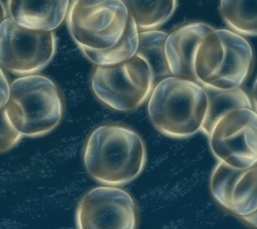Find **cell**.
<instances>
[{"mask_svg":"<svg viewBox=\"0 0 257 229\" xmlns=\"http://www.w3.org/2000/svg\"><path fill=\"white\" fill-rule=\"evenodd\" d=\"M83 162L88 174L100 184L124 186L144 170L146 146L134 130L119 124H103L88 136Z\"/></svg>","mask_w":257,"mask_h":229,"instance_id":"1","label":"cell"},{"mask_svg":"<svg viewBox=\"0 0 257 229\" xmlns=\"http://www.w3.org/2000/svg\"><path fill=\"white\" fill-rule=\"evenodd\" d=\"M208 99L197 82L170 76L155 85L149 98L148 114L156 129L164 135L184 138L202 128Z\"/></svg>","mask_w":257,"mask_h":229,"instance_id":"2","label":"cell"},{"mask_svg":"<svg viewBox=\"0 0 257 229\" xmlns=\"http://www.w3.org/2000/svg\"><path fill=\"white\" fill-rule=\"evenodd\" d=\"M253 51L243 36L214 29L205 36L194 61L196 81L203 87L229 90L240 87L250 74Z\"/></svg>","mask_w":257,"mask_h":229,"instance_id":"3","label":"cell"},{"mask_svg":"<svg viewBox=\"0 0 257 229\" xmlns=\"http://www.w3.org/2000/svg\"><path fill=\"white\" fill-rule=\"evenodd\" d=\"M5 109L14 127L23 136L46 135L59 124L63 104L56 84L46 76H21L10 84Z\"/></svg>","mask_w":257,"mask_h":229,"instance_id":"4","label":"cell"},{"mask_svg":"<svg viewBox=\"0 0 257 229\" xmlns=\"http://www.w3.org/2000/svg\"><path fill=\"white\" fill-rule=\"evenodd\" d=\"M128 19L121 0H73L66 17L70 35L80 50H102L116 45Z\"/></svg>","mask_w":257,"mask_h":229,"instance_id":"5","label":"cell"},{"mask_svg":"<svg viewBox=\"0 0 257 229\" xmlns=\"http://www.w3.org/2000/svg\"><path fill=\"white\" fill-rule=\"evenodd\" d=\"M98 101L112 110L132 111L150 98L156 82L148 64L135 55L111 65H96L90 80Z\"/></svg>","mask_w":257,"mask_h":229,"instance_id":"6","label":"cell"},{"mask_svg":"<svg viewBox=\"0 0 257 229\" xmlns=\"http://www.w3.org/2000/svg\"><path fill=\"white\" fill-rule=\"evenodd\" d=\"M56 38L53 31L28 29L10 17L0 26V64L15 75H34L53 59Z\"/></svg>","mask_w":257,"mask_h":229,"instance_id":"7","label":"cell"},{"mask_svg":"<svg viewBox=\"0 0 257 229\" xmlns=\"http://www.w3.org/2000/svg\"><path fill=\"white\" fill-rule=\"evenodd\" d=\"M220 162L237 168L256 165L257 116L254 109L237 108L221 116L208 136Z\"/></svg>","mask_w":257,"mask_h":229,"instance_id":"8","label":"cell"},{"mask_svg":"<svg viewBox=\"0 0 257 229\" xmlns=\"http://www.w3.org/2000/svg\"><path fill=\"white\" fill-rule=\"evenodd\" d=\"M76 224L80 229L136 228V203L128 192L116 186L94 188L80 200Z\"/></svg>","mask_w":257,"mask_h":229,"instance_id":"9","label":"cell"},{"mask_svg":"<svg viewBox=\"0 0 257 229\" xmlns=\"http://www.w3.org/2000/svg\"><path fill=\"white\" fill-rule=\"evenodd\" d=\"M256 165L237 168L219 161L210 178V190L215 200L236 216L256 210Z\"/></svg>","mask_w":257,"mask_h":229,"instance_id":"10","label":"cell"},{"mask_svg":"<svg viewBox=\"0 0 257 229\" xmlns=\"http://www.w3.org/2000/svg\"><path fill=\"white\" fill-rule=\"evenodd\" d=\"M214 29L206 23L196 22L183 25L168 35L165 54L172 76L196 82L195 55L205 36Z\"/></svg>","mask_w":257,"mask_h":229,"instance_id":"11","label":"cell"},{"mask_svg":"<svg viewBox=\"0 0 257 229\" xmlns=\"http://www.w3.org/2000/svg\"><path fill=\"white\" fill-rule=\"evenodd\" d=\"M69 0H8L10 17L28 29L53 31L66 19Z\"/></svg>","mask_w":257,"mask_h":229,"instance_id":"12","label":"cell"},{"mask_svg":"<svg viewBox=\"0 0 257 229\" xmlns=\"http://www.w3.org/2000/svg\"><path fill=\"white\" fill-rule=\"evenodd\" d=\"M204 88L208 99V107L200 131L207 136L217 120L226 112L237 108L253 109L252 100L240 87L229 90Z\"/></svg>","mask_w":257,"mask_h":229,"instance_id":"13","label":"cell"},{"mask_svg":"<svg viewBox=\"0 0 257 229\" xmlns=\"http://www.w3.org/2000/svg\"><path fill=\"white\" fill-rule=\"evenodd\" d=\"M139 31L157 29L174 15L178 0H121Z\"/></svg>","mask_w":257,"mask_h":229,"instance_id":"14","label":"cell"},{"mask_svg":"<svg viewBox=\"0 0 257 229\" xmlns=\"http://www.w3.org/2000/svg\"><path fill=\"white\" fill-rule=\"evenodd\" d=\"M168 33L159 30L139 31V41L136 55L144 60L157 79L172 76L165 54V43Z\"/></svg>","mask_w":257,"mask_h":229,"instance_id":"15","label":"cell"},{"mask_svg":"<svg viewBox=\"0 0 257 229\" xmlns=\"http://www.w3.org/2000/svg\"><path fill=\"white\" fill-rule=\"evenodd\" d=\"M139 41V29L130 17L123 36L116 45L102 50H80L95 65H111L122 63L136 55Z\"/></svg>","mask_w":257,"mask_h":229,"instance_id":"16","label":"cell"},{"mask_svg":"<svg viewBox=\"0 0 257 229\" xmlns=\"http://www.w3.org/2000/svg\"><path fill=\"white\" fill-rule=\"evenodd\" d=\"M220 13L232 31L242 36L256 35V0H220Z\"/></svg>","mask_w":257,"mask_h":229,"instance_id":"17","label":"cell"},{"mask_svg":"<svg viewBox=\"0 0 257 229\" xmlns=\"http://www.w3.org/2000/svg\"><path fill=\"white\" fill-rule=\"evenodd\" d=\"M23 137L10 121L5 108L0 110V154L12 149Z\"/></svg>","mask_w":257,"mask_h":229,"instance_id":"18","label":"cell"},{"mask_svg":"<svg viewBox=\"0 0 257 229\" xmlns=\"http://www.w3.org/2000/svg\"><path fill=\"white\" fill-rule=\"evenodd\" d=\"M10 84L3 70L0 67V110L5 108L9 99Z\"/></svg>","mask_w":257,"mask_h":229,"instance_id":"19","label":"cell"},{"mask_svg":"<svg viewBox=\"0 0 257 229\" xmlns=\"http://www.w3.org/2000/svg\"><path fill=\"white\" fill-rule=\"evenodd\" d=\"M242 220H244L247 224L251 226L256 228L257 227V214L256 210L254 212L248 213V214L242 215L239 216Z\"/></svg>","mask_w":257,"mask_h":229,"instance_id":"20","label":"cell"},{"mask_svg":"<svg viewBox=\"0 0 257 229\" xmlns=\"http://www.w3.org/2000/svg\"><path fill=\"white\" fill-rule=\"evenodd\" d=\"M8 18V13L6 11L5 6H4L3 3L0 0V26L3 23V22L5 21Z\"/></svg>","mask_w":257,"mask_h":229,"instance_id":"21","label":"cell"},{"mask_svg":"<svg viewBox=\"0 0 257 229\" xmlns=\"http://www.w3.org/2000/svg\"><path fill=\"white\" fill-rule=\"evenodd\" d=\"M72 1H73V0H69V4H70V3H72Z\"/></svg>","mask_w":257,"mask_h":229,"instance_id":"22","label":"cell"}]
</instances>
